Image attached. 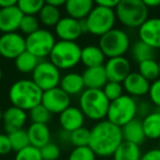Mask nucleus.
I'll return each mask as SVG.
<instances>
[{
  "instance_id": "1",
  "label": "nucleus",
  "mask_w": 160,
  "mask_h": 160,
  "mask_svg": "<svg viewBox=\"0 0 160 160\" xmlns=\"http://www.w3.org/2000/svg\"><path fill=\"white\" fill-rule=\"evenodd\" d=\"M123 140L122 128L107 118L97 122L90 129L89 147L97 157H112Z\"/></svg>"
},
{
  "instance_id": "2",
  "label": "nucleus",
  "mask_w": 160,
  "mask_h": 160,
  "mask_svg": "<svg viewBox=\"0 0 160 160\" xmlns=\"http://www.w3.org/2000/svg\"><path fill=\"white\" fill-rule=\"evenodd\" d=\"M43 91L32 79L17 80L10 86L8 98L13 107L30 111L42 102Z\"/></svg>"
},
{
  "instance_id": "3",
  "label": "nucleus",
  "mask_w": 160,
  "mask_h": 160,
  "mask_svg": "<svg viewBox=\"0 0 160 160\" xmlns=\"http://www.w3.org/2000/svg\"><path fill=\"white\" fill-rule=\"evenodd\" d=\"M109 105L110 101L102 89H85L79 97V109L91 121L105 120Z\"/></svg>"
},
{
  "instance_id": "4",
  "label": "nucleus",
  "mask_w": 160,
  "mask_h": 160,
  "mask_svg": "<svg viewBox=\"0 0 160 160\" xmlns=\"http://www.w3.org/2000/svg\"><path fill=\"white\" fill-rule=\"evenodd\" d=\"M85 33L93 36H102L110 30L115 28L116 16L114 9L94 6L87 18L81 20Z\"/></svg>"
},
{
  "instance_id": "5",
  "label": "nucleus",
  "mask_w": 160,
  "mask_h": 160,
  "mask_svg": "<svg viewBox=\"0 0 160 160\" xmlns=\"http://www.w3.org/2000/svg\"><path fill=\"white\" fill-rule=\"evenodd\" d=\"M114 11L116 20L129 29H138L149 18V9L142 0H121Z\"/></svg>"
},
{
  "instance_id": "6",
  "label": "nucleus",
  "mask_w": 160,
  "mask_h": 160,
  "mask_svg": "<svg viewBox=\"0 0 160 160\" xmlns=\"http://www.w3.org/2000/svg\"><path fill=\"white\" fill-rule=\"evenodd\" d=\"M81 48L77 42L56 41L48 56L49 60L59 70H69L80 62Z\"/></svg>"
},
{
  "instance_id": "7",
  "label": "nucleus",
  "mask_w": 160,
  "mask_h": 160,
  "mask_svg": "<svg viewBox=\"0 0 160 160\" xmlns=\"http://www.w3.org/2000/svg\"><path fill=\"white\" fill-rule=\"evenodd\" d=\"M98 45L107 58L120 57L129 51L131 38L126 31L114 28L100 36Z\"/></svg>"
},
{
  "instance_id": "8",
  "label": "nucleus",
  "mask_w": 160,
  "mask_h": 160,
  "mask_svg": "<svg viewBox=\"0 0 160 160\" xmlns=\"http://www.w3.org/2000/svg\"><path fill=\"white\" fill-rule=\"evenodd\" d=\"M137 116V101L135 98L123 94L116 100L110 102L107 120L122 127Z\"/></svg>"
},
{
  "instance_id": "9",
  "label": "nucleus",
  "mask_w": 160,
  "mask_h": 160,
  "mask_svg": "<svg viewBox=\"0 0 160 160\" xmlns=\"http://www.w3.org/2000/svg\"><path fill=\"white\" fill-rule=\"evenodd\" d=\"M55 43L56 40L54 34L49 30L41 28L25 38L27 51L36 56L38 59L48 57Z\"/></svg>"
},
{
  "instance_id": "10",
  "label": "nucleus",
  "mask_w": 160,
  "mask_h": 160,
  "mask_svg": "<svg viewBox=\"0 0 160 160\" xmlns=\"http://www.w3.org/2000/svg\"><path fill=\"white\" fill-rule=\"evenodd\" d=\"M62 73L51 60H40L32 72V80L42 91L53 89L59 86Z\"/></svg>"
},
{
  "instance_id": "11",
  "label": "nucleus",
  "mask_w": 160,
  "mask_h": 160,
  "mask_svg": "<svg viewBox=\"0 0 160 160\" xmlns=\"http://www.w3.org/2000/svg\"><path fill=\"white\" fill-rule=\"evenodd\" d=\"M27 51L25 38L18 32L2 33L0 36V56L6 59H16Z\"/></svg>"
},
{
  "instance_id": "12",
  "label": "nucleus",
  "mask_w": 160,
  "mask_h": 160,
  "mask_svg": "<svg viewBox=\"0 0 160 160\" xmlns=\"http://www.w3.org/2000/svg\"><path fill=\"white\" fill-rule=\"evenodd\" d=\"M42 103L52 114L59 115L64 110L70 107L71 97L67 94L60 87L43 91Z\"/></svg>"
},
{
  "instance_id": "13",
  "label": "nucleus",
  "mask_w": 160,
  "mask_h": 160,
  "mask_svg": "<svg viewBox=\"0 0 160 160\" xmlns=\"http://www.w3.org/2000/svg\"><path fill=\"white\" fill-rule=\"evenodd\" d=\"M55 34L60 41L77 42V40L85 33L81 20H77L71 17H62L55 25Z\"/></svg>"
},
{
  "instance_id": "14",
  "label": "nucleus",
  "mask_w": 160,
  "mask_h": 160,
  "mask_svg": "<svg viewBox=\"0 0 160 160\" xmlns=\"http://www.w3.org/2000/svg\"><path fill=\"white\" fill-rule=\"evenodd\" d=\"M104 69L109 81L123 82L125 78L132 72L131 62L124 56L108 58L104 64Z\"/></svg>"
},
{
  "instance_id": "15",
  "label": "nucleus",
  "mask_w": 160,
  "mask_h": 160,
  "mask_svg": "<svg viewBox=\"0 0 160 160\" xmlns=\"http://www.w3.org/2000/svg\"><path fill=\"white\" fill-rule=\"evenodd\" d=\"M138 38L155 49L160 48V17H150L139 28Z\"/></svg>"
},
{
  "instance_id": "16",
  "label": "nucleus",
  "mask_w": 160,
  "mask_h": 160,
  "mask_svg": "<svg viewBox=\"0 0 160 160\" xmlns=\"http://www.w3.org/2000/svg\"><path fill=\"white\" fill-rule=\"evenodd\" d=\"M23 16L18 6L1 8L0 9V32L1 33H11L20 29V23Z\"/></svg>"
},
{
  "instance_id": "17",
  "label": "nucleus",
  "mask_w": 160,
  "mask_h": 160,
  "mask_svg": "<svg viewBox=\"0 0 160 160\" xmlns=\"http://www.w3.org/2000/svg\"><path fill=\"white\" fill-rule=\"evenodd\" d=\"M123 88L126 94L133 98H139L148 94L150 81L142 77L138 71H132L123 81Z\"/></svg>"
},
{
  "instance_id": "18",
  "label": "nucleus",
  "mask_w": 160,
  "mask_h": 160,
  "mask_svg": "<svg viewBox=\"0 0 160 160\" xmlns=\"http://www.w3.org/2000/svg\"><path fill=\"white\" fill-rule=\"evenodd\" d=\"M85 120L86 116L83 115L82 111L79 109V107H73V105H70L66 110H64L58 118L62 129L68 133L82 127L85 124Z\"/></svg>"
},
{
  "instance_id": "19",
  "label": "nucleus",
  "mask_w": 160,
  "mask_h": 160,
  "mask_svg": "<svg viewBox=\"0 0 160 160\" xmlns=\"http://www.w3.org/2000/svg\"><path fill=\"white\" fill-rule=\"evenodd\" d=\"M28 121V112L11 105L3 111L2 123L7 134L18 129H22Z\"/></svg>"
},
{
  "instance_id": "20",
  "label": "nucleus",
  "mask_w": 160,
  "mask_h": 160,
  "mask_svg": "<svg viewBox=\"0 0 160 160\" xmlns=\"http://www.w3.org/2000/svg\"><path fill=\"white\" fill-rule=\"evenodd\" d=\"M81 75H82L86 89H103L105 83L109 81L104 65L86 68Z\"/></svg>"
},
{
  "instance_id": "21",
  "label": "nucleus",
  "mask_w": 160,
  "mask_h": 160,
  "mask_svg": "<svg viewBox=\"0 0 160 160\" xmlns=\"http://www.w3.org/2000/svg\"><path fill=\"white\" fill-rule=\"evenodd\" d=\"M28 136H29L30 145L42 148L46 144L51 142V129L47 124H41V123H32L27 129Z\"/></svg>"
},
{
  "instance_id": "22",
  "label": "nucleus",
  "mask_w": 160,
  "mask_h": 160,
  "mask_svg": "<svg viewBox=\"0 0 160 160\" xmlns=\"http://www.w3.org/2000/svg\"><path fill=\"white\" fill-rule=\"evenodd\" d=\"M67 16L77 20H83L94 8L93 0H67L64 5Z\"/></svg>"
},
{
  "instance_id": "23",
  "label": "nucleus",
  "mask_w": 160,
  "mask_h": 160,
  "mask_svg": "<svg viewBox=\"0 0 160 160\" xmlns=\"http://www.w3.org/2000/svg\"><path fill=\"white\" fill-rule=\"evenodd\" d=\"M58 87L62 88L70 97L81 94L83 90L86 89L82 75H80L78 72H73V71L67 72L64 76H62Z\"/></svg>"
},
{
  "instance_id": "24",
  "label": "nucleus",
  "mask_w": 160,
  "mask_h": 160,
  "mask_svg": "<svg viewBox=\"0 0 160 160\" xmlns=\"http://www.w3.org/2000/svg\"><path fill=\"white\" fill-rule=\"evenodd\" d=\"M121 128H122L123 139L125 142H133V144L140 146L146 139L144 129H142V120H139V118H134V120H132L131 122L125 124Z\"/></svg>"
},
{
  "instance_id": "25",
  "label": "nucleus",
  "mask_w": 160,
  "mask_h": 160,
  "mask_svg": "<svg viewBox=\"0 0 160 160\" xmlns=\"http://www.w3.org/2000/svg\"><path fill=\"white\" fill-rule=\"evenodd\" d=\"M105 55L99 45H87L81 48L80 62L86 66V68L90 67L102 66L105 62Z\"/></svg>"
},
{
  "instance_id": "26",
  "label": "nucleus",
  "mask_w": 160,
  "mask_h": 160,
  "mask_svg": "<svg viewBox=\"0 0 160 160\" xmlns=\"http://www.w3.org/2000/svg\"><path fill=\"white\" fill-rule=\"evenodd\" d=\"M142 129L146 138L156 140L160 138V111L149 112L142 120Z\"/></svg>"
},
{
  "instance_id": "27",
  "label": "nucleus",
  "mask_w": 160,
  "mask_h": 160,
  "mask_svg": "<svg viewBox=\"0 0 160 160\" xmlns=\"http://www.w3.org/2000/svg\"><path fill=\"white\" fill-rule=\"evenodd\" d=\"M142 150L139 145L123 140L113 153V160H140Z\"/></svg>"
},
{
  "instance_id": "28",
  "label": "nucleus",
  "mask_w": 160,
  "mask_h": 160,
  "mask_svg": "<svg viewBox=\"0 0 160 160\" xmlns=\"http://www.w3.org/2000/svg\"><path fill=\"white\" fill-rule=\"evenodd\" d=\"M129 51H131V56L133 60L137 64L148 59H153L156 56V49L140 40L135 41Z\"/></svg>"
},
{
  "instance_id": "29",
  "label": "nucleus",
  "mask_w": 160,
  "mask_h": 160,
  "mask_svg": "<svg viewBox=\"0 0 160 160\" xmlns=\"http://www.w3.org/2000/svg\"><path fill=\"white\" fill-rule=\"evenodd\" d=\"M38 18L41 24L45 28H55L58 21L62 19V13L58 7L45 3V6L38 12Z\"/></svg>"
},
{
  "instance_id": "30",
  "label": "nucleus",
  "mask_w": 160,
  "mask_h": 160,
  "mask_svg": "<svg viewBox=\"0 0 160 160\" xmlns=\"http://www.w3.org/2000/svg\"><path fill=\"white\" fill-rule=\"evenodd\" d=\"M38 62L40 59L36 56L25 51L14 59V67L21 73H32Z\"/></svg>"
},
{
  "instance_id": "31",
  "label": "nucleus",
  "mask_w": 160,
  "mask_h": 160,
  "mask_svg": "<svg viewBox=\"0 0 160 160\" xmlns=\"http://www.w3.org/2000/svg\"><path fill=\"white\" fill-rule=\"evenodd\" d=\"M137 71L150 82L155 81L156 79H158L160 77L159 65H158V60H156L155 58L139 62Z\"/></svg>"
},
{
  "instance_id": "32",
  "label": "nucleus",
  "mask_w": 160,
  "mask_h": 160,
  "mask_svg": "<svg viewBox=\"0 0 160 160\" xmlns=\"http://www.w3.org/2000/svg\"><path fill=\"white\" fill-rule=\"evenodd\" d=\"M90 142V129L82 126L80 128L69 133V142L73 147L89 146Z\"/></svg>"
},
{
  "instance_id": "33",
  "label": "nucleus",
  "mask_w": 160,
  "mask_h": 160,
  "mask_svg": "<svg viewBox=\"0 0 160 160\" xmlns=\"http://www.w3.org/2000/svg\"><path fill=\"white\" fill-rule=\"evenodd\" d=\"M8 135H9L10 142H11L12 150L19 151L30 145V140H29L27 129H24V128L18 129V131L9 133Z\"/></svg>"
},
{
  "instance_id": "34",
  "label": "nucleus",
  "mask_w": 160,
  "mask_h": 160,
  "mask_svg": "<svg viewBox=\"0 0 160 160\" xmlns=\"http://www.w3.org/2000/svg\"><path fill=\"white\" fill-rule=\"evenodd\" d=\"M17 6L23 14L38 16L41 9L45 6V0H18Z\"/></svg>"
},
{
  "instance_id": "35",
  "label": "nucleus",
  "mask_w": 160,
  "mask_h": 160,
  "mask_svg": "<svg viewBox=\"0 0 160 160\" xmlns=\"http://www.w3.org/2000/svg\"><path fill=\"white\" fill-rule=\"evenodd\" d=\"M53 114L41 103V104L34 107L29 111V116L32 123H41V124H47L51 121Z\"/></svg>"
},
{
  "instance_id": "36",
  "label": "nucleus",
  "mask_w": 160,
  "mask_h": 160,
  "mask_svg": "<svg viewBox=\"0 0 160 160\" xmlns=\"http://www.w3.org/2000/svg\"><path fill=\"white\" fill-rule=\"evenodd\" d=\"M41 27L40 20L36 16H31V14H24L20 23V31L25 35H30L33 32L38 31Z\"/></svg>"
},
{
  "instance_id": "37",
  "label": "nucleus",
  "mask_w": 160,
  "mask_h": 160,
  "mask_svg": "<svg viewBox=\"0 0 160 160\" xmlns=\"http://www.w3.org/2000/svg\"><path fill=\"white\" fill-rule=\"evenodd\" d=\"M68 160H97V155L89 146L75 147L69 153Z\"/></svg>"
},
{
  "instance_id": "38",
  "label": "nucleus",
  "mask_w": 160,
  "mask_h": 160,
  "mask_svg": "<svg viewBox=\"0 0 160 160\" xmlns=\"http://www.w3.org/2000/svg\"><path fill=\"white\" fill-rule=\"evenodd\" d=\"M103 93L105 94L109 101L116 100L120 97H122L124 94V88H123L122 82H116V81H108L105 83V86L102 89Z\"/></svg>"
},
{
  "instance_id": "39",
  "label": "nucleus",
  "mask_w": 160,
  "mask_h": 160,
  "mask_svg": "<svg viewBox=\"0 0 160 160\" xmlns=\"http://www.w3.org/2000/svg\"><path fill=\"white\" fill-rule=\"evenodd\" d=\"M14 160H43L40 148L29 145L25 148L17 151Z\"/></svg>"
},
{
  "instance_id": "40",
  "label": "nucleus",
  "mask_w": 160,
  "mask_h": 160,
  "mask_svg": "<svg viewBox=\"0 0 160 160\" xmlns=\"http://www.w3.org/2000/svg\"><path fill=\"white\" fill-rule=\"evenodd\" d=\"M40 150L43 160H58L60 157V153H62L59 146L52 142L43 146Z\"/></svg>"
},
{
  "instance_id": "41",
  "label": "nucleus",
  "mask_w": 160,
  "mask_h": 160,
  "mask_svg": "<svg viewBox=\"0 0 160 160\" xmlns=\"http://www.w3.org/2000/svg\"><path fill=\"white\" fill-rule=\"evenodd\" d=\"M148 96L150 99L151 103L155 107L160 109V78L156 79L155 81L150 82V88H149Z\"/></svg>"
},
{
  "instance_id": "42",
  "label": "nucleus",
  "mask_w": 160,
  "mask_h": 160,
  "mask_svg": "<svg viewBox=\"0 0 160 160\" xmlns=\"http://www.w3.org/2000/svg\"><path fill=\"white\" fill-rule=\"evenodd\" d=\"M12 151L11 142L8 134H0V156H6Z\"/></svg>"
},
{
  "instance_id": "43",
  "label": "nucleus",
  "mask_w": 160,
  "mask_h": 160,
  "mask_svg": "<svg viewBox=\"0 0 160 160\" xmlns=\"http://www.w3.org/2000/svg\"><path fill=\"white\" fill-rule=\"evenodd\" d=\"M140 160H160V149L152 148L142 155Z\"/></svg>"
},
{
  "instance_id": "44",
  "label": "nucleus",
  "mask_w": 160,
  "mask_h": 160,
  "mask_svg": "<svg viewBox=\"0 0 160 160\" xmlns=\"http://www.w3.org/2000/svg\"><path fill=\"white\" fill-rule=\"evenodd\" d=\"M93 1H94V5L96 6L115 9L116 6L120 3L121 0H93Z\"/></svg>"
},
{
  "instance_id": "45",
  "label": "nucleus",
  "mask_w": 160,
  "mask_h": 160,
  "mask_svg": "<svg viewBox=\"0 0 160 160\" xmlns=\"http://www.w3.org/2000/svg\"><path fill=\"white\" fill-rule=\"evenodd\" d=\"M149 112H150L149 111V105L147 102L137 103V115H142V118H144Z\"/></svg>"
},
{
  "instance_id": "46",
  "label": "nucleus",
  "mask_w": 160,
  "mask_h": 160,
  "mask_svg": "<svg viewBox=\"0 0 160 160\" xmlns=\"http://www.w3.org/2000/svg\"><path fill=\"white\" fill-rule=\"evenodd\" d=\"M142 1L148 9L158 8L160 6V0H142Z\"/></svg>"
},
{
  "instance_id": "47",
  "label": "nucleus",
  "mask_w": 160,
  "mask_h": 160,
  "mask_svg": "<svg viewBox=\"0 0 160 160\" xmlns=\"http://www.w3.org/2000/svg\"><path fill=\"white\" fill-rule=\"evenodd\" d=\"M67 0H45V3L47 5H52V6H55V7H62L65 5Z\"/></svg>"
},
{
  "instance_id": "48",
  "label": "nucleus",
  "mask_w": 160,
  "mask_h": 160,
  "mask_svg": "<svg viewBox=\"0 0 160 160\" xmlns=\"http://www.w3.org/2000/svg\"><path fill=\"white\" fill-rule=\"evenodd\" d=\"M17 2H18V0H0V8L16 6Z\"/></svg>"
},
{
  "instance_id": "49",
  "label": "nucleus",
  "mask_w": 160,
  "mask_h": 160,
  "mask_svg": "<svg viewBox=\"0 0 160 160\" xmlns=\"http://www.w3.org/2000/svg\"><path fill=\"white\" fill-rule=\"evenodd\" d=\"M2 76H3V73H2V69L0 68V81H1V79H2Z\"/></svg>"
},
{
  "instance_id": "50",
  "label": "nucleus",
  "mask_w": 160,
  "mask_h": 160,
  "mask_svg": "<svg viewBox=\"0 0 160 160\" xmlns=\"http://www.w3.org/2000/svg\"><path fill=\"white\" fill-rule=\"evenodd\" d=\"M2 115H3V112L0 110V121H2Z\"/></svg>"
},
{
  "instance_id": "51",
  "label": "nucleus",
  "mask_w": 160,
  "mask_h": 160,
  "mask_svg": "<svg viewBox=\"0 0 160 160\" xmlns=\"http://www.w3.org/2000/svg\"><path fill=\"white\" fill-rule=\"evenodd\" d=\"M100 160H113V159H110V158H101Z\"/></svg>"
},
{
  "instance_id": "52",
  "label": "nucleus",
  "mask_w": 160,
  "mask_h": 160,
  "mask_svg": "<svg viewBox=\"0 0 160 160\" xmlns=\"http://www.w3.org/2000/svg\"><path fill=\"white\" fill-rule=\"evenodd\" d=\"M158 65H159V73H160V59L158 60Z\"/></svg>"
},
{
  "instance_id": "53",
  "label": "nucleus",
  "mask_w": 160,
  "mask_h": 160,
  "mask_svg": "<svg viewBox=\"0 0 160 160\" xmlns=\"http://www.w3.org/2000/svg\"><path fill=\"white\" fill-rule=\"evenodd\" d=\"M158 140H159V147H158V148L160 149V138H159V139H158Z\"/></svg>"
},
{
  "instance_id": "54",
  "label": "nucleus",
  "mask_w": 160,
  "mask_h": 160,
  "mask_svg": "<svg viewBox=\"0 0 160 160\" xmlns=\"http://www.w3.org/2000/svg\"><path fill=\"white\" fill-rule=\"evenodd\" d=\"M0 9H1V8H0Z\"/></svg>"
}]
</instances>
